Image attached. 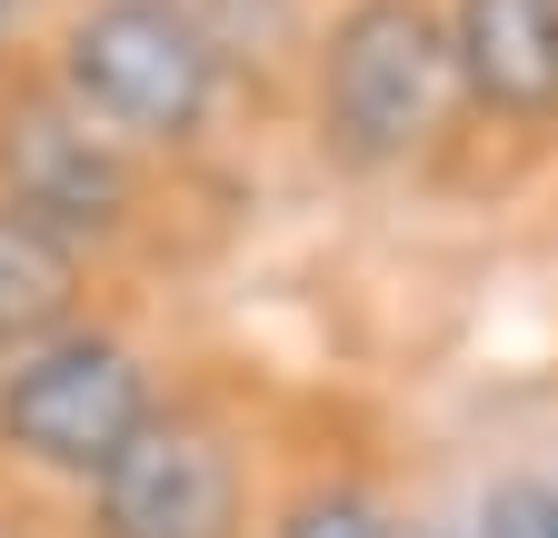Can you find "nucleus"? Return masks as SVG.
<instances>
[{
	"label": "nucleus",
	"mask_w": 558,
	"mask_h": 538,
	"mask_svg": "<svg viewBox=\"0 0 558 538\" xmlns=\"http://www.w3.org/2000/svg\"><path fill=\"white\" fill-rule=\"evenodd\" d=\"M0 429H11V449L40 458V468H81V479H100V468L150 429V389H140L130 350L60 340V350H40V359L11 369V389H0Z\"/></svg>",
	"instance_id": "7ed1b4c3"
},
{
	"label": "nucleus",
	"mask_w": 558,
	"mask_h": 538,
	"mask_svg": "<svg viewBox=\"0 0 558 538\" xmlns=\"http://www.w3.org/2000/svg\"><path fill=\"white\" fill-rule=\"evenodd\" d=\"M90 518H100V538H230L240 528L230 449L190 419H150L90 479Z\"/></svg>",
	"instance_id": "20e7f679"
},
{
	"label": "nucleus",
	"mask_w": 558,
	"mask_h": 538,
	"mask_svg": "<svg viewBox=\"0 0 558 538\" xmlns=\"http://www.w3.org/2000/svg\"><path fill=\"white\" fill-rule=\"evenodd\" d=\"M290 538H389V518H379L369 499H310V509L290 518Z\"/></svg>",
	"instance_id": "1a4fd4ad"
},
{
	"label": "nucleus",
	"mask_w": 558,
	"mask_h": 538,
	"mask_svg": "<svg viewBox=\"0 0 558 538\" xmlns=\"http://www.w3.org/2000/svg\"><path fill=\"white\" fill-rule=\"evenodd\" d=\"M459 81L499 110H558V0H459Z\"/></svg>",
	"instance_id": "423d86ee"
},
{
	"label": "nucleus",
	"mask_w": 558,
	"mask_h": 538,
	"mask_svg": "<svg viewBox=\"0 0 558 538\" xmlns=\"http://www.w3.org/2000/svg\"><path fill=\"white\" fill-rule=\"evenodd\" d=\"M0 11H11V0H0Z\"/></svg>",
	"instance_id": "9b49d317"
},
{
	"label": "nucleus",
	"mask_w": 558,
	"mask_h": 538,
	"mask_svg": "<svg viewBox=\"0 0 558 538\" xmlns=\"http://www.w3.org/2000/svg\"><path fill=\"white\" fill-rule=\"evenodd\" d=\"M70 299H81V259H70L60 230L0 210V350L21 340H50V329L70 319Z\"/></svg>",
	"instance_id": "0eeeda50"
},
{
	"label": "nucleus",
	"mask_w": 558,
	"mask_h": 538,
	"mask_svg": "<svg viewBox=\"0 0 558 538\" xmlns=\"http://www.w3.org/2000/svg\"><path fill=\"white\" fill-rule=\"evenodd\" d=\"M429 538H478V528H429Z\"/></svg>",
	"instance_id": "9d476101"
},
{
	"label": "nucleus",
	"mask_w": 558,
	"mask_h": 538,
	"mask_svg": "<svg viewBox=\"0 0 558 538\" xmlns=\"http://www.w3.org/2000/svg\"><path fill=\"white\" fill-rule=\"evenodd\" d=\"M0 180H11V210L40 220V230H110L120 220V199H130V170L110 140H90L70 110L31 100L11 110V130H0Z\"/></svg>",
	"instance_id": "39448f33"
},
{
	"label": "nucleus",
	"mask_w": 558,
	"mask_h": 538,
	"mask_svg": "<svg viewBox=\"0 0 558 538\" xmlns=\"http://www.w3.org/2000/svg\"><path fill=\"white\" fill-rule=\"evenodd\" d=\"M60 60H70L81 110L130 130V140H180V130H199L209 71H220L209 30L190 11H170V0H100V11L70 21Z\"/></svg>",
	"instance_id": "f257e3e1"
},
{
	"label": "nucleus",
	"mask_w": 558,
	"mask_h": 538,
	"mask_svg": "<svg viewBox=\"0 0 558 538\" xmlns=\"http://www.w3.org/2000/svg\"><path fill=\"white\" fill-rule=\"evenodd\" d=\"M478 538H558V489L548 479H509L499 499H488Z\"/></svg>",
	"instance_id": "6e6552de"
},
{
	"label": "nucleus",
	"mask_w": 558,
	"mask_h": 538,
	"mask_svg": "<svg viewBox=\"0 0 558 538\" xmlns=\"http://www.w3.org/2000/svg\"><path fill=\"white\" fill-rule=\"evenodd\" d=\"M449 71H459V50H449V30L418 11V0H360V11L329 30V71H319L329 140L349 160H399L418 130L439 120Z\"/></svg>",
	"instance_id": "f03ea898"
}]
</instances>
